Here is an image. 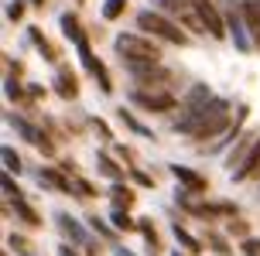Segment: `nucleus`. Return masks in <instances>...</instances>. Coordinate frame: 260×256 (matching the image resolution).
I'll list each match as a JSON object with an SVG mask.
<instances>
[{
    "label": "nucleus",
    "instance_id": "nucleus-1",
    "mask_svg": "<svg viewBox=\"0 0 260 256\" xmlns=\"http://www.w3.org/2000/svg\"><path fill=\"white\" fill-rule=\"evenodd\" d=\"M137 27L141 31H147V34H154V38L161 41H171V45H185V31L175 21H168L165 14H157V11H141L137 14Z\"/></svg>",
    "mask_w": 260,
    "mask_h": 256
},
{
    "label": "nucleus",
    "instance_id": "nucleus-2",
    "mask_svg": "<svg viewBox=\"0 0 260 256\" xmlns=\"http://www.w3.org/2000/svg\"><path fill=\"white\" fill-rule=\"evenodd\" d=\"M117 51L127 62H161V48L141 34H117Z\"/></svg>",
    "mask_w": 260,
    "mask_h": 256
},
{
    "label": "nucleus",
    "instance_id": "nucleus-3",
    "mask_svg": "<svg viewBox=\"0 0 260 256\" xmlns=\"http://www.w3.org/2000/svg\"><path fill=\"white\" fill-rule=\"evenodd\" d=\"M192 7L199 11V17H202V24L212 38H226V17L219 14V7L212 0H192Z\"/></svg>",
    "mask_w": 260,
    "mask_h": 256
},
{
    "label": "nucleus",
    "instance_id": "nucleus-4",
    "mask_svg": "<svg viewBox=\"0 0 260 256\" xmlns=\"http://www.w3.org/2000/svg\"><path fill=\"white\" fill-rule=\"evenodd\" d=\"M134 102L137 106H144V109H151V113H168V109H175V96L171 92H147V89H137L134 92Z\"/></svg>",
    "mask_w": 260,
    "mask_h": 256
},
{
    "label": "nucleus",
    "instance_id": "nucleus-5",
    "mask_svg": "<svg viewBox=\"0 0 260 256\" xmlns=\"http://www.w3.org/2000/svg\"><path fill=\"white\" fill-rule=\"evenodd\" d=\"M240 17H243L253 45L260 48V0H243V4H240Z\"/></svg>",
    "mask_w": 260,
    "mask_h": 256
},
{
    "label": "nucleus",
    "instance_id": "nucleus-6",
    "mask_svg": "<svg viewBox=\"0 0 260 256\" xmlns=\"http://www.w3.org/2000/svg\"><path fill=\"white\" fill-rule=\"evenodd\" d=\"M260 171V140L253 143V151L247 154V157H243V167H240V171H236L233 178L236 181H247V178H253V174H257Z\"/></svg>",
    "mask_w": 260,
    "mask_h": 256
},
{
    "label": "nucleus",
    "instance_id": "nucleus-7",
    "mask_svg": "<svg viewBox=\"0 0 260 256\" xmlns=\"http://www.w3.org/2000/svg\"><path fill=\"white\" fill-rule=\"evenodd\" d=\"M58 226H62V229L69 232V236H72V239H76L79 246H86V253H96V246H92L89 239H86V232L79 229V226H76V222H72V218H69V215H58Z\"/></svg>",
    "mask_w": 260,
    "mask_h": 256
},
{
    "label": "nucleus",
    "instance_id": "nucleus-8",
    "mask_svg": "<svg viewBox=\"0 0 260 256\" xmlns=\"http://www.w3.org/2000/svg\"><path fill=\"white\" fill-rule=\"evenodd\" d=\"M171 174H175V178L182 181V185H188V188H192V192H202V188H206V181L199 178V174H195V171H188V167H171Z\"/></svg>",
    "mask_w": 260,
    "mask_h": 256
},
{
    "label": "nucleus",
    "instance_id": "nucleus-9",
    "mask_svg": "<svg viewBox=\"0 0 260 256\" xmlns=\"http://www.w3.org/2000/svg\"><path fill=\"white\" fill-rule=\"evenodd\" d=\"M58 92H62L65 99H76V92H79V86H76V76L72 72H58Z\"/></svg>",
    "mask_w": 260,
    "mask_h": 256
},
{
    "label": "nucleus",
    "instance_id": "nucleus-10",
    "mask_svg": "<svg viewBox=\"0 0 260 256\" xmlns=\"http://www.w3.org/2000/svg\"><path fill=\"white\" fill-rule=\"evenodd\" d=\"M62 31H65V34H69L72 41H76V45H82V41H86L82 27H79V21L72 17V14H65V17H62Z\"/></svg>",
    "mask_w": 260,
    "mask_h": 256
},
{
    "label": "nucleus",
    "instance_id": "nucleus-11",
    "mask_svg": "<svg viewBox=\"0 0 260 256\" xmlns=\"http://www.w3.org/2000/svg\"><path fill=\"white\" fill-rule=\"evenodd\" d=\"M14 208L21 212V218H24L27 226H38V212H35V208H31V205H27L24 198H14Z\"/></svg>",
    "mask_w": 260,
    "mask_h": 256
},
{
    "label": "nucleus",
    "instance_id": "nucleus-12",
    "mask_svg": "<svg viewBox=\"0 0 260 256\" xmlns=\"http://www.w3.org/2000/svg\"><path fill=\"white\" fill-rule=\"evenodd\" d=\"M123 11H127V0H106L103 4V17L106 21H117Z\"/></svg>",
    "mask_w": 260,
    "mask_h": 256
},
{
    "label": "nucleus",
    "instance_id": "nucleus-13",
    "mask_svg": "<svg viewBox=\"0 0 260 256\" xmlns=\"http://www.w3.org/2000/svg\"><path fill=\"white\" fill-rule=\"evenodd\" d=\"M41 181H48V185H55L58 192H72V185L58 174V171H41Z\"/></svg>",
    "mask_w": 260,
    "mask_h": 256
},
{
    "label": "nucleus",
    "instance_id": "nucleus-14",
    "mask_svg": "<svg viewBox=\"0 0 260 256\" xmlns=\"http://www.w3.org/2000/svg\"><path fill=\"white\" fill-rule=\"evenodd\" d=\"M113 202H117V208H130V205H134V192H130V188H113Z\"/></svg>",
    "mask_w": 260,
    "mask_h": 256
},
{
    "label": "nucleus",
    "instance_id": "nucleus-15",
    "mask_svg": "<svg viewBox=\"0 0 260 256\" xmlns=\"http://www.w3.org/2000/svg\"><path fill=\"white\" fill-rule=\"evenodd\" d=\"M100 171H103L106 178H113V181H120V178H123V171H120V167L113 164L110 157H100Z\"/></svg>",
    "mask_w": 260,
    "mask_h": 256
},
{
    "label": "nucleus",
    "instance_id": "nucleus-16",
    "mask_svg": "<svg viewBox=\"0 0 260 256\" xmlns=\"http://www.w3.org/2000/svg\"><path fill=\"white\" fill-rule=\"evenodd\" d=\"M175 236H178V243H182L185 249H188V253H199V249H202V246L195 243V239H192V236H188V232L182 229V226H178V229H175Z\"/></svg>",
    "mask_w": 260,
    "mask_h": 256
},
{
    "label": "nucleus",
    "instance_id": "nucleus-17",
    "mask_svg": "<svg viewBox=\"0 0 260 256\" xmlns=\"http://www.w3.org/2000/svg\"><path fill=\"white\" fill-rule=\"evenodd\" d=\"M113 226H117V229H134V218L127 215V212H123V208H117V212H113Z\"/></svg>",
    "mask_w": 260,
    "mask_h": 256
},
{
    "label": "nucleus",
    "instance_id": "nucleus-18",
    "mask_svg": "<svg viewBox=\"0 0 260 256\" xmlns=\"http://www.w3.org/2000/svg\"><path fill=\"white\" fill-rule=\"evenodd\" d=\"M120 120H123V123H127V127L134 130V133H141V137H151V133H147V130H144L141 123H137V120H134V116L127 113V109H120Z\"/></svg>",
    "mask_w": 260,
    "mask_h": 256
},
{
    "label": "nucleus",
    "instance_id": "nucleus-19",
    "mask_svg": "<svg viewBox=\"0 0 260 256\" xmlns=\"http://www.w3.org/2000/svg\"><path fill=\"white\" fill-rule=\"evenodd\" d=\"M4 164H7V171H21V157L11 147H4Z\"/></svg>",
    "mask_w": 260,
    "mask_h": 256
},
{
    "label": "nucleus",
    "instance_id": "nucleus-20",
    "mask_svg": "<svg viewBox=\"0 0 260 256\" xmlns=\"http://www.w3.org/2000/svg\"><path fill=\"white\" fill-rule=\"evenodd\" d=\"M7 17H11V21H21V17H24V0H14L11 7H7Z\"/></svg>",
    "mask_w": 260,
    "mask_h": 256
},
{
    "label": "nucleus",
    "instance_id": "nucleus-21",
    "mask_svg": "<svg viewBox=\"0 0 260 256\" xmlns=\"http://www.w3.org/2000/svg\"><path fill=\"white\" fill-rule=\"evenodd\" d=\"M243 253L247 256H260V239H247V243H243Z\"/></svg>",
    "mask_w": 260,
    "mask_h": 256
},
{
    "label": "nucleus",
    "instance_id": "nucleus-22",
    "mask_svg": "<svg viewBox=\"0 0 260 256\" xmlns=\"http://www.w3.org/2000/svg\"><path fill=\"white\" fill-rule=\"evenodd\" d=\"M209 246H212V249H216V253H219V256H226V253H230V246L222 243L219 236H212V239H209Z\"/></svg>",
    "mask_w": 260,
    "mask_h": 256
},
{
    "label": "nucleus",
    "instance_id": "nucleus-23",
    "mask_svg": "<svg viewBox=\"0 0 260 256\" xmlns=\"http://www.w3.org/2000/svg\"><path fill=\"white\" fill-rule=\"evenodd\" d=\"M230 232H233V236H247V222H230Z\"/></svg>",
    "mask_w": 260,
    "mask_h": 256
},
{
    "label": "nucleus",
    "instance_id": "nucleus-24",
    "mask_svg": "<svg viewBox=\"0 0 260 256\" xmlns=\"http://www.w3.org/2000/svg\"><path fill=\"white\" fill-rule=\"evenodd\" d=\"M92 229H96V232H103V236H113V232L106 229V226H103V222H100V218H92Z\"/></svg>",
    "mask_w": 260,
    "mask_h": 256
},
{
    "label": "nucleus",
    "instance_id": "nucleus-25",
    "mask_svg": "<svg viewBox=\"0 0 260 256\" xmlns=\"http://www.w3.org/2000/svg\"><path fill=\"white\" fill-rule=\"evenodd\" d=\"M58 256H76V253H72L69 246H62V249H58Z\"/></svg>",
    "mask_w": 260,
    "mask_h": 256
},
{
    "label": "nucleus",
    "instance_id": "nucleus-26",
    "mask_svg": "<svg viewBox=\"0 0 260 256\" xmlns=\"http://www.w3.org/2000/svg\"><path fill=\"white\" fill-rule=\"evenodd\" d=\"M31 4H35V7H41V4H45V0H31Z\"/></svg>",
    "mask_w": 260,
    "mask_h": 256
}]
</instances>
